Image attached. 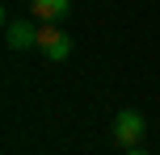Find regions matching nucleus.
<instances>
[{
	"mask_svg": "<svg viewBox=\"0 0 160 155\" xmlns=\"http://www.w3.org/2000/svg\"><path fill=\"white\" fill-rule=\"evenodd\" d=\"M68 13H72V0H30V17L42 21V25H47V21L59 25Z\"/></svg>",
	"mask_w": 160,
	"mask_h": 155,
	"instance_id": "20e7f679",
	"label": "nucleus"
},
{
	"mask_svg": "<svg viewBox=\"0 0 160 155\" xmlns=\"http://www.w3.org/2000/svg\"><path fill=\"white\" fill-rule=\"evenodd\" d=\"M38 30H42V21H34L30 13L17 17V21H8V25H4L8 50H34V46H38Z\"/></svg>",
	"mask_w": 160,
	"mask_h": 155,
	"instance_id": "f03ea898",
	"label": "nucleus"
},
{
	"mask_svg": "<svg viewBox=\"0 0 160 155\" xmlns=\"http://www.w3.org/2000/svg\"><path fill=\"white\" fill-rule=\"evenodd\" d=\"M38 50H42L47 59H55V63H63V59L72 55V38H68L55 21H47V25L38 30Z\"/></svg>",
	"mask_w": 160,
	"mask_h": 155,
	"instance_id": "7ed1b4c3",
	"label": "nucleus"
},
{
	"mask_svg": "<svg viewBox=\"0 0 160 155\" xmlns=\"http://www.w3.org/2000/svg\"><path fill=\"white\" fill-rule=\"evenodd\" d=\"M143 134H148V122H143L139 109H122V113L114 117V143H118V147H139Z\"/></svg>",
	"mask_w": 160,
	"mask_h": 155,
	"instance_id": "f257e3e1",
	"label": "nucleus"
}]
</instances>
